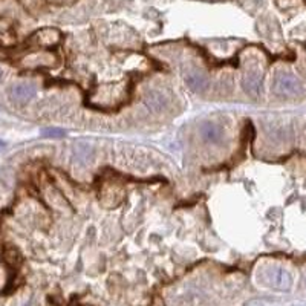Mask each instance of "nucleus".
I'll use <instances>...</instances> for the list:
<instances>
[{
	"instance_id": "nucleus-1",
	"label": "nucleus",
	"mask_w": 306,
	"mask_h": 306,
	"mask_svg": "<svg viewBox=\"0 0 306 306\" xmlns=\"http://www.w3.org/2000/svg\"><path fill=\"white\" fill-rule=\"evenodd\" d=\"M274 92L282 97H299L303 94V85L294 74L282 72L276 77Z\"/></svg>"
},
{
	"instance_id": "nucleus-2",
	"label": "nucleus",
	"mask_w": 306,
	"mask_h": 306,
	"mask_svg": "<svg viewBox=\"0 0 306 306\" xmlns=\"http://www.w3.org/2000/svg\"><path fill=\"white\" fill-rule=\"evenodd\" d=\"M260 86H262V74L257 69H247L243 72L242 77V88L243 91L256 97L260 92Z\"/></svg>"
},
{
	"instance_id": "nucleus-3",
	"label": "nucleus",
	"mask_w": 306,
	"mask_h": 306,
	"mask_svg": "<svg viewBox=\"0 0 306 306\" xmlns=\"http://www.w3.org/2000/svg\"><path fill=\"white\" fill-rule=\"evenodd\" d=\"M11 100L17 104H26L35 97V88L29 83H17L9 89Z\"/></svg>"
},
{
	"instance_id": "nucleus-4",
	"label": "nucleus",
	"mask_w": 306,
	"mask_h": 306,
	"mask_svg": "<svg viewBox=\"0 0 306 306\" xmlns=\"http://www.w3.org/2000/svg\"><path fill=\"white\" fill-rule=\"evenodd\" d=\"M201 136L205 139L207 142H211V144H217V142L222 141L223 138V130L220 126H217L216 122H211V121H205L201 124Z\"/></svg>"
},
{
	"instance_id": "nucleus-5",
	"label": "nucleus",
	"mask_w": 306,
	"mask_h": 306,
	"mask_svg": "<svg viewBox=\"0 0 306 306\" xmlns=\"http://www.w3.org/2000/svg\"><path fill=\"white\" fill-rule=\"evenodd\" d=\"M186 83H187V86H189L193 92L202 94V92H205V91L208 89L210 81H208V78L204 75L202 72L190 71V72L186 75Z\"/></svg>"
},
{
	"instance_id": "nucleus-6",
	"label": "nucleus",
	"mask_w": 306,
	"mask_h": 306,
	"mask_svg": "<svg viewBox=\"0 0 306 306\" xmlns=\"http://www.w3.org/2000/svg\"><path fill=\"white\" fill-rule=\"evenodd\" d=\"M142 100H144V104L152 112H162L167 107V98L159 91H147Z\"/></svg>"
},
{
	"instance_id": "nucleus-7",
	"label": "nucleus",
	"mask_w": 306,
	"mask_h": 306,
	"mask_svg": "<svg viewBox=\"0 0 306 306\" xmlns=\"http://www.w3.org/2000/svg\"><path fill=\"white\" fill-rule=\"evenodd\" d=\"M40 46H54L60 42V32L57 29H42L37 31L32 37Z\"/></svg>"
},
{
	"instance_id": "nucleus-8",
	"label": "nucleus",
	"mask_w": 306,
	"mask_h": 306,
	"mask_svg": "<svg viewBox=\"0 0 306 306\" xmlns=\"http://www.w3.org/2000/svg\"><path fill=\"white\" fill-rule=\"evenodd\" d=\"M25 66H31V68H42V66H51L54 65V55L51 54H32L29 57H26L23 60Z\"/></svg>"
},
{
	"instance_id": "nucleus-9",
	"label": "nucleus",
	"mask_w": 306,
	"mask_h": 306,
	"mask_svg": "<svg viewBox=\"0 0 306 306\" xmlns=\"http://www.w3.org/2000/svg\"><path fill=\"white\" fill-rule=\"evenodd\" d=\"M273 285L276 288H280V290H288L291 287V276L288 271H285L283 268H276L273 271Z\"/></svg>"
},
{
	"instance_id": "nucleus-10",
	"label": "nucleus",
	"mask_w": 306,
	"mask_h": 306,
	"mask_svg": "<svg viewBox=\"0 0 306 306\" xmlns=\"http://www.w3.org/2000/svg\"><path fill=\"white\" fill-rule=\"evenodd\" d=\"M2 259H3V262L8 265V267H12V268L20 267V263H22V260H23V259H22V254H20L18 250L14 248V247H6V248L3 250Z\"/></svg>"
},
{
	"instance_id": "nucleus-11",
	"label": "nucleus",
	"mask_w": 306,
	"mask_h": 306,
	"mask_svg": "<svg viewBox=\"0 0 306 306\" xmlns=\"http://www.w3.org/2000/svg\"><path fill=\"white\" fill-rule=\"evenodd\" d=\"M43 136H48V138H60V136H63L65 132L63 130H60V129H45L42 132Z\"/></svg>"
},
{
	"instance_id": "nucleus-12",
	"label": "nucleus",
	"mask_w": 306,
	"mask_h": 306,
	"mask_svg": "<svg viewBox=\"0 0 306 306\" xmlns=\"http://www.w3.org/2000/svg\"><path fill=\"white\" fill-rule=\"evenodd\" d=\"M51 2H55V3H60V5H65V3H71L74 0H51Z\"/></svg>"
},
{
	"instance_id": "nucleus-13",
	"label": "nucleus",
	"mask_w": 306,
	"mask_h": 306,
	"mask_svg": "<svg viewBox=\"0 0 306 306\" xmlns=\"http://www.w3.org/2000/svg\"><path fill=\"white\" fill-rule=\"evenodd\" d=\"M2 147H5V144H3V142H2V141H0V149H2Z\"/></svg>"
},
{
	"instance_id": "nucleus-14",
	"label": "nucleus",
	"mask_w": 306,
	"mask_h": 306,
	"mask_svg": "<svg viewBox=\"0 0 306 306\" xmlns=\"http://www.w3.org/2000/svg\"><path fill=\"white\" fill-rule=\"evenodd\" d=\"M0 80H2V71H0Z\"/></svg>"
}]
</instances>
